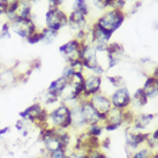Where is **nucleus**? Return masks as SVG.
Listing matches in <instances>:
<instances>
[{
    "label": "nucleus",
    "mask_w": 158,
    "mask_h": 158,
    "mask_svg": "<svg viewBox=\"0 0 158 158\" xmlns=\"http://www.w3.org/2000/svg\"><path fill=\"white\" fill-rule=\"evenodd\" d=\"M151 75H152L154 77H156V79L158 80V65L154 68V70H152V74H151Z\"/></svg>",
    "instance_id": "obj_37"
},
{
    "label": "nucleus",
    "mask_w": 158,
    "mask_h": 158,
    "mask_svg": "<svg viewBox=\"0 0 158 158\" xmlns=\"http://www.w3.org/2000/svg\"><path fill=\"white\" fill-rule=\"evenodd\" d=\"M156 1H157V2H158V0H156Z\"/></svg>",
    "instance_id": "obj_43"
},
{
    "label": "nucleus",
    "mask_w": 158,
    "mask_h": 158,
    "mask_svg": "<svg viewBox=\"0 0 158 158\" xmlns=\"http://www.w3.org/2000/svg\"><path fill=\"white\" fill-rule=\"evenodd\" d=\"M67 151H68L67 149L61 148V149L54 150V151H52V152L48 154V158H66Z\"/></svg>",
    "instance_id": "obj_29"
},
{
    "label": "nucleus",
    "mask_w": 158,
    "mask_h": 158,
    "mask_svg": "<svg viewBox=\"0 0 158 158\" xmlns=\"http://www.w3.org/2000/svg\"><path fill=\"white\" fill-rule=\"evenodd\" d=\"M110 101L112 107L125 111L132 105V94L126 85H123V87L117 88L111 94Z\"/></svg>",
    "instance_id": "obj_8"
},
{
    "label": "nucleus",
    "mask_w": 158,
    "mask_h": 158,
    "mask_svg": "<svg viewBox=\"0 0 158 158\" xmlns=\"http://www.w3.org/2000/svg\"><path fill=\"white\" fill-rule=\"evenodd\" d=\"M48 5V8H60L64 0H46Z\"/></svg>",
    "instance_id": "obj_32"
},
{
    "label": "nucleus",
    "mask_w": 158,
    "mask_h": 158,
    "mask_svg": "<svg viewBox=\"0 0 158 158\" xmlns=\"http://www.w3.org/2000/svg\"><path fill=\"white\" fill-rule=\"evenodd\" d=\"M20 83V79L16 72L12 68H6L0 72V89H7Z\"/></svg>",
    "instance_id": "obj_15"
},
{
    "label": "nucleus",
    "mask_w": 158,
    "mask_h": 158,
    "mask_svg": "<svg viewBox=\"0 0 158 158\" xmlns=\"http://www.w3.org/2000/svg\"><path fill=\"white\" fill-rule=\"evenodd\" d=\"M155 118H156V114L154 113H136L132 126L140 131H145L150 126V123L155 120Z\"/></svg>",
    "instance_id": "obj_17"
},
{
    "label": "nucleus",
    "mask_w": 158,
    "mask_h": 158,
    "mask_svg": "<svg viewBox=\"0 0 158 158\" xmlns=\"http://www.w3.org/2000/svg\"><path fill=\"white\" fill-rule=\"evenodd\" d=\"M19 117L20 119L30 123L32 127L38 128L40 131L48 127V110L45 109L40 102L32 103L31 105L26 107L19 113Z\"/></svg>",
    "instance_id": "obj_1"
},
{
    "label": "nucleus",
    "mask_w": 158,
    "mask_h": 158,
    "mask_svg": "<svg viewBox=\"0 0 158 158\" xmlns=\"http://www.w3.org/2000/svg\"><path fill=\"white\" fill-rule=\"evenodd\" d=\"M152 154H154L152 150L148 148L147 145H143V147H141L134 151H131L128 158H151Z\"/></svg>",
    "instance_id": "obj_22"
},
{
    "label": "nucleus",
    "mask_w": 158,
    "mask_h": 158,
    "mask_svg": "<svg viewBox=\"0 0 158 158\" xmlns=\"http://www.w3.org/2000/svg\"><path fill=\"white\" fill-rule=\"evenodd\" d=\"M151 158H158V152H154L152 156H151Z\"/></svg>",
    "instance_id": "obj_40"
},
{
    "label": "nucleus",
    "mask_w": 158,
    "mask_h": 158,
    "mask_svg": "<svg viewBox=\"0 0 158 158\" xmlns=\"http://www.w3.org/2000/svg\"><path fill=\"white\" fill-rule=\"evenodd\" d=\"M106 80L109 81L110 85L114 87L115 89L125 85V81H123V76H120V75H111V76L107 75V76H106Z\"/></svg>",
    "instance_id": "obj_27"
},
{
    "label": "nucleus",
    "mask_w": 158,
    "mask_h": 158,
    "mask_svg": "<svg viewBox=\"0 0 158 158\" xmlns=\"http://www.w3.org/2000/svg\"><path fill=\"white\" fill-rule=\"evenodd\" d=\"M73 10H77L84 14L85 16L89 15V5L87 0H74L73 1Z\"/></svg>",
    "instance_id": "obj_26"
},
{
    "label": "nucleus",
    "mask_w": 158,
    "mask_h": 158,
    "mask_svg": "<svg viewBox=\"0 0 158 158\" xmlns=\"http://www.w3.org/2000/svg\"><path fill=\"white\" fill-rule=\"evenodd\" d=\"M111 145V140L109 137H105V139H103L101 140V148L102 149H109Z\"/></svg>",
    "instance_id": "obj_34"
},
{
    "label": "nucleus",
    "mask_w": 158,
    "mask_h": 158,
    "mask_svg": "<svg viewBox=\"0 0 158 158\" xmlns=\"http://www.w3.org/2000/svg\"><path fill=\"white\" fill-rule=\"evenodd\" d=\"M10 30L15 35L21 37L23 40H27L32 34H35L37 30L36 22L31 19H18L13 22H10Z\"/></svg>",
    "instance_id": "obj_7"
},
{
    "label": "nucleus",
    "mask_w": 158,
    "mask_h": 158,
    "mask_svg": "<svg viewBox=\"0 0 158 158\" xmlns=\"http://www.w3.org/2000/svg\"><path fill=\"white\" fill-rule=\"evenodd\" d=\"M67 85H68V81H67L65 77L60 76V77H58V79L53 80L52 82L50 83V85L48 87L46 91L60 98L64 90L67 88Z\"/></svg>",
    "instance_id": "obj_18"
},
{
    "label": "nucleus",
    "mask_w": 158,
    "mask_h": 158,
    "mask_svg": "<svg viewBox=\"0 0 158 158\" xmlns=\"http://www.w3.org/2000/svg\"><path fill=\"white\" fill-rule=\"evenodd\" d=\"M102 83H103V79L99 75L92 74V73L85 75V77H84L83 96H82L81 99H89L91 96L101 92Z\"/></svg>",
    "instance_id": "obj_13"
},
{
    "label": "nucleus",
    "mask_w": 158,
    "mask_h": 158,
    "mask_svg": "<svg viewBox=\"0 0 158 158\" xmlns=\"http://www.w3.org/2000/svg\"><path fill=\"white\" fill-rule=\"evenodd\" d=\"M35 158H48V157L46 154H40V156H37V157H35Z\"/></svg>",
    "instance_id": "obj_39"
},
{
    "label": "nucleus",
    "mask_w": 158,
    "mask_h": 158,
    "mask_svg": "<svg viewBox=\"0 0 158 158\" xmlns=\"http://www.w3.org/2000/svg\"><path fill=\"white\" fill-rule=\"evenodd\" d=\"M88 101L90 102V104L94 106V109L101 114V115L104 117V119H105L106 114L109 113L110 110L112 109L110 96H107V95H105V94H103L102 91L96 94V95H94V96H91Z\"/></svg>",
    "instance_id": "obj_14"
},
{
    "label": "nucleus",
    "mask_w": 158,
    "mask_h": 158,
    "mask_svg": "<svg viewBox=\"0 0 158 158\" xmlns=\"http://www.w3.org/2000/svg\"><path fill=\"white\" fill-rule=\"evenodd\" d=\"M45 28L59 32L68 24V15L61 8H48L45 13Z\"/></svg>",
    "instance_id": "obj_6"
},
{
    "label": "nucleus",
    "mask_w": 158,
    "mask_h": 158,
    "mask_svg": "<svg viewBox=\"0 0 158 158\" xmlns=\"http://www.w3.org/2000/svg\"><path fill=\"white\" fill-rule=\"evenodd\" d=\"M42 36H43V40L45 44H52L53 42L56 40V38L58 37V34L59 32H56V31L51 30V29H48V28H43L42 30Z\"/></svg>",
    "instance_id": "obj_24"
},
{
    "label": "nucleus",
    "mask_w": 158,
    "mask_h": 158,
    "mask_svg": "<svg viewBox=\"0 0 158 158\" xmlns=\"http://www.w3.org/2000/svg\"><path fill=\"white\" fill-rule=\"evenodd\" d=\"M31 18H32V2H30L29 0H21L16 9V20Z\"/></svg>",
    "instance_id": "obj_21"
},
{
    "label": "nucleus",
    "mask_w": 158,
    "mask_h": 158,
    "mask_svg": "<svg viewBox=\"0 0 158 158\" xmlns=\"http://www.w3.org/2000/svg\"><path fill=\"white\" fill-rule=\"evenodd\" d=\"M6 12H7V4L4 0H0V16L6 15Z\"/></svg>",
    "instance_id": "obj_35"
},
{
    "label": "nucleus",
    "mask_w": 158,
    "mask_h": 158,
    "mask_svg": "<svg viewBox=\"0 0 158 158\" xmlns=\"http://www.w3.org/2000/svg\"><path fill=\"white\" fill-rule=\"evenodd\" d=\"M140 61L142 62V64H145V62H150V61H151V59H150L149 57H145V58H142V59H140Z\"/></svg>",
    "instance_id": "obj_38"
},
{
    "label": "nucleus",
    "mask_w": 158,
    "mask_h": 158,
    "mask_svg": "<svg viewBox=\"0 0 158 158\" xmlns=\"http://www.w3.org/2000/svg\"><path fill=\"white\" fill-rule=\"evenodd\" d=\"M79 105L83 115V119L85 123H87V127L90 125H95V123H103L104 121V117L98 113L94 106L90 104V102L88 99H80Z\"/></svg>",
    "instance_id": "obj_11"
},
{
    "label": "nucleus",
    "mask_w": 158,
    "mask_h": 158,
    "mask_svg": "<svg viewBox=\"0 0 158 158\" xmlns=\"http://www.w3.org/2000/svg\"><path fill=\"white\" fill-rule=\"evenodd\" d=\"M142 6V1H140V0H135V2L133 4V6L131 7V9H129V15H134L135 13H137V10L140 9V7Z\"/></svg>",
    "instance_id": "obj_31"
},
{
    "label": "nucleus",
    "mask_w": 158,
    "mask_h": 158,
    "mask_svg": "<svg viewBox=\"0 0 158 158\" xmlns=\"http://www.w3.org/2000/svg\"><path fill=\"white\" fill-rule=\"evenodd\" d=\"M10 133V127L9 126H5V127H0V139H4L6 135H8Z\"/></svg>",
    "instance_id": "obj_33"
},
{
    "label": "nucleus",
    "mask_w": 158,
    "mask_h": 158,
    "mask_svg": "<svg viewBox=\"0 0 158 158\" xmlns=\"http://www.w3.org/2000/svg\"><path fill=\"white\" fill-rule=\"evenodd\" d=\"M48 127L62 128L72 131V115H70V106L60 103L56 107L48 110Z\"/></svg>",
    "instance_id": "obj_2"
},
{
    "label": "nucleus",
    "mask_w": 158,
    "mask_h": 158,
    "mask_svg": "<svg viewBox=\"0 0 158 158\" xmlns=\"http://www.w3.org/2000/svg\"><path fill=\"white\" fill-rule=\"evenodd\" d=\"M127 14L125 10L111 8L110 10H106L97 19L96 23L101 26L103 29L110 31L111 34H114L120 27L123 26L126 20Z\"/></svg>",
    "instance_id": "obj_3"
},
{
    "label": "nucleus",
    "mask_w": 158,
    "mask_h": 158,
    "mask_svg": "<svg viewBox=\"0 0 158 158\" xmlns=\"http://www.w3.org/2000/svg\"><path fill=\"white\" fill-rule=\"evenodd\" d=\"M0 123H1V121H0Z\"/></svg>",
    "instance_id": "obj_44"
},
{
    "label": "nucleus",
    "mask_w": 158,
    "mask_h": 158,
    "mask_svg": "<svg viewBox=\"0 0 158 158\" xmlns=\"http://www.w3.org/2000/svg\"><path fill=\"white\" fill-rule=\"evenodd\" d=\"M80 60L83 65L84 70H89L92 74L102 76L106 72L104 66L98 61L97 52L92 45H82L80 52Z\"/></svg>",
    "instance_id": "obj_4"
},
{
    "label": "nucleus",
    "mask_w": 158,
    "mask_h": 158,
    "mask_svg": "<svg viewBox=\"0 0 158 158\" xmlns=\"http://www.w3.org/2000/svg\"><path fill=\"white\" fill-rule=\"evenodd\" d=\"M125 125H126V123H125V111L114 109V107H112L110 112L106 114L105 119L103 121L104 131H106V132H115Z\"/></svg>",
    "instance_id": "obj_9"
},
{
    "label": "nucleus",
    "mask_w": 158,
    "mask_h": 158,
    "mask_svg": "<svg viewBox=\"0 0 158 158\" xmlns=\"http://www.w3.org/2000/svg\"><path fill=\"white\" fill-rule=\"evenodd\" d=\"M29 1H30V2H36L37 0H29Z\"/></svg>",
    "instance_id": "obj_41"
},
{
    "label": "nucleus",
    "mask_w": 158,
    "mask_h": 158,
    "mask_svg": "<svg viewBox=\"0 0 158 158\" xmlns=\"http://www.w3.org/2000/svg\"><path fill=\"white\" fill-rule=\"evenodd\" d=\"M88 155H89V157L90 158H109L105 154H104V152H103V150L102 149L90 151V152H88Z\"/></svg>",
    "instance_id": "obj_30"
},
{
    "label": "nucleus",
    "mask_w": 158,
    "mask_h": 158,
    "mask_svg": "<svg viewBox=\"0 0 158 158\" xmlns=\"http://www.w3.org/2000/svg\"><path fill=\"white\" fill-rule=\"evenodd\" d=\"M125 1H126V2H127V1H132V0H125Z\"/></svg>",
    "instance_id": "obj_42"
},
{
    "label": "nucleus",
    "mask_w": 158,
    "mask_h": 158,
    "mask_svg": "<svg viewBox=\"0 0 158 158\" xmlns=\"http://www.w3.org/2000/svg\"><path fill=\"white\" fill-rule=\"evenodd\" d=\"M81 48H82V45L80 44L75 38H73V40L66 42L65 44H62L59 48V52L64 57V59L66 60L67 64H72L76 60H80Z\"/></svg>",
    "instance_id": "obj_12"
},
{
    "label": "nucleus",
    "mask_w": 158,
    "mask_h": 158,
    "mask_svg": "<svg viewBox=\"0 0 158 158\" xmlns=\"http://www.w3.org/2000/svg\"><path fill=\"white\" fill-rule=\"evenodd\" d=\"M72 30L77 31L80 29H83L87 27V16L77 10H72L68 14V24Z\"/></svg>",
    "instance_id": "obj_16"
},
{
    "label": "nucleus",
    "mask_w": 158,
    "mask_h": 158,
    "mask_svg": "<svg viewBox=\"0 0 158 158\" xmlns=\"http://www.w3.org/2000/svg\"><path fill=\"white\" fill-rule=\"evenodd\" d=\"M26 40L31 45H35V44H38V43H40V42L43 40V36H42V32H40V30L36 31L35 34H32V35H31L30 37H28Z\"/></svg>",
    "instance_id": "obj_28"
},
{
    "label": "nucleus",
    "mask_w": 158,
    "mask_h": 158,
    "mask_svg": "<svg viewBox=\"0 0 158 158\" xmlns=\"http://www.w3.org/2000/svg\"><path fill=\"white\" fill-rule=\"evenodd\" d=\"M148 137H149V132L140 131L132 125L127 126L125 129V143L127 150L129 151H134L145 145Z\"/></svg>",
    "instance_id": "obj_5"
},
{
    "label": "nucleus",
    "mask_w": 158,
    "mask_h": 158,
    "mask_svg": "<svg viewBox=\"0 0 158 158\" xmlns=\"http://www.w3.org/2000/svg\"><path fill=\"white\" fill-rule=\"evenodd\" d=\"M142 88L145 91L149 99L155 98L156 96H158V80L154 77L152 75H150L145 79V82Z\"/></svg>",
    "instance_id": "obj_20"
},
{
    "label": "nucleus",
    "mask_w": 158,
    "mask_h": 158,
    "mask_svg": "<svg viewBox=\"0 0 158 158\" xmlns=\"http://www.w3.org/2000/svg\"><path fill=\"white\" fill-rule=\"evenodd\" d=\"M85 132L88 133L89 135L101 139V136L103 135V133H104V126H103V123L90 125V126H88V127L85 128Z\"/></svg>",
    "instance_id": "obj_25"
},
{
    "label": "nucleus",
    "mask_w": 158,
    "mask_h": 158,
    "mask_svg": "<svg viewBox=\"0 0 158 158\" xmlns=\"http://www.w3.org/2000/svg\"><path fill=\"white\" fill-rule=\"evenodd\" d=\"M145 145L150 148L154 152H158V128L152 133H149V137L147 140Z\"/></svg>",
    "instance_id": "obj_23"
},
{
    "label": "nucleus",
    "mask_w": 158,
    "mask_h": 158,
    "mask_svg": "<svg viewBox=\"0 0 158 158\" xmlns=\"http://www.w3.org/2000/svg\"><path fill=\"white\" fill-rule=\"evenodd\" d=\"M106 59H107V67L106 70L112 69L118 65L119 62L123 61L125 57V48L123 44L117 43V42H110V44L107 45L106 50Z\"/></svg>",
    "instance_id": "obj_10"
},
{
    "label": "nucleus",
    "mask_w": 158,
    "mask_h": 158,
    "mask_svg": "<svg viewBox=\"0 0 158 158\" xmlns=\"http://www.w3.org/2000/svg\"><path fill=\"white\" fill-rule=\"evenodd\" d=\"M4 1L7 4V7H8V6H10V5L16 4V2H20L21 0H4Z\"/></svg>",
    "instance_id": "obj_36"
},
{
    "label": "nucleus",
    "mask_w": 158,
    "mask_h": 158,
    "mask_svg": "<svg viewBox=\"0 0 158 158\" xmlns=\"http://www.w3.org/2000/svg\"><path fill=\"white\" fill-rule=\"evenodd\" d=\"M149 102V98L147 96L145 91L143 90V88L137 89L134 94L132 95V105H131V109H142L143 106H145Z\"/></svg>",
    "instance_id": "obj_19"
}]
</instances>
